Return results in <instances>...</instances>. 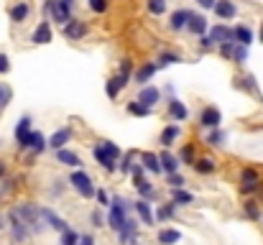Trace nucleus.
<instances>
[{"label": "nucleus", "mask_w": 263, "mask_h": 245, "mask_svg": "<svg viewBox=\"0 0 263 245\" xmlns=\"http://www.w3.org/2000/svg\"><path fill=\"white\" fill-rule=\"evenodd\" d=\"M222 141H225V133L222 130H210V136H207V143H212V146H222Z\"/></svg>", "instance_id": "ea45409f"}, {"label": "nucleus", "mask_w": 263, "mask_h": 245, "mask_svg": "<svg viewBox=\"0 0 263 245\" xmlns=\"http://www.w3.org/2000/svg\"><path fill=\"white\" fill-rule=\"evenodd\" d=\"M3 174H5V163H0V176H3Z\"/></svg>", "instance_id": "052dcab7"}, {"label": "nucleus", "mask_w": 263, "mask_h": 245, "mask_svg": "<svg viewBox=\"0 0 263 245\" xmlns=\"http://www.w3.org/2000/svg\"><path fill=\"white\" fill-rule=\"evenodd\" d=\"M118 235H120V243H136V235H138V222H136L133 217H128V220H125V225H123V230H120Z\"/></svg>", "instance_id": "dca6fc26"}, {"label": "nucleus", "mask_w": 263, "mask_h": 245, "mask_svg": "<svg viewBox=\"0 0 263 245\" xmlns=\"http://www.w3.org/2000/svg\"><path fill=\"white\" fill-rule=\"evenodd\" d=\"M181 240V233L179 230H172V228H166V230H159V243L161 245H174Z\"/></svg>", "instance_id": "bb28decb"}, {"label": "nucleus", "mask_w": 263, "mask_h": 245, "mask_svg": "<svg viewBox=\"0 0 263 245\" xmlns=\"http://www.w3.org/2000/svg\"><path fill=\"white\" fill-rule=\"evenodd\" d=\"M95 197H97V202H100V207H105V210H107V207H110V204H112V202H110V197H107V192H105V189H97V194H95Z\"/></svg>", "instance_id": "49530a36"}, {"label": "nucleus", "mask_w": 263, "mask_h": 245, "mask_svg": "<svg viewBox=\"0 0 263 245\" xmlns=\"http://www.w3.org/2000/svg\"><path fill=\"white\" fill-rule=\"evenodd\" d=\"M26 225H28V230L31 233H41V222H44V217H41V207H33V204H21V207H15L13 210Z\"/></svg>", "instance_id": "f257e3e1"}, {"label": "nucleus", "mask_w": 263, "mask_h": 245, "mask_svg": "<svg viewBox=\"0 0 263 245\" xmlns=\"http://www.w3.org/2000/svg\"><path fill=\"white\" fill-rule=\"evenodd\" d=\"M141 161H143V166H146V171H151V174H161V171H164L161 156H156V154H151V151H146V154L141 156Z\"/></svg>", "instance_id": "412c9836"}, {"label": "nucleus", "mask_w": 263, "mask_h": 245, "mask_svg": "<svg viewBox=\"0 0 263 245\" xmlns=\"http://www.w3.org/2000/svg\"><path fill=\"white\" fill-rule=\"evenodd\" d=\"M181 184H184V179L179 174H169V186L172 189H181Z\"/></svg>", "instance_id": "3c124183"}, {"label": "nucleus", "mask_w": 263, "mask_h": 245, "mask_svg": "<svg viewBox=\"0 0 263 245\" xmlns=\"http://www.w3.org/2000/svg\"><path fill=\"white\" fill-rule=\"evenodd\" d=\"M235 46H238V41H228V44H220V54H222L225 59H233V56H235Z\"/></svg>", "instance_id": "4c0bfd02"}, {"label": "nucleus", "mask_w": 263, "mask_h": 245, "mask_svg": "<svg viewBox=\"0 0 263 245\" xmlns=\"http://www.w3.org/2000/svg\"><path fill=\"white\" fill-rule=\"evenodd\" d=\"M57 5H59V0H44V13H46V15H51Z\"/></svg>", "instance_id": "603ef678"}, {"label": "nucleus", "mask_w": 263, "mask_h": 245, "mask_svg": "<svg viewBox=\"0 0 263 245\" xmlns=\"http://www.w3.org/2000/svg\"><path fill=\"white\" fill-rule=\"evenodd\" d=\"M238 64H246L248 62V46H243V44H238L235 46V56H233Z\"/></svg>", "instance_id": "58836bf2"}, {"label": "nucleus", "mask_w": 263, "mask_h": 245, "mask_svg": "<svg viewBox=\"0 0 263 245\" xmlns=\"http://www.w3.org/2000/svg\"><path fill=\"white\" fill-rule=\"evenodd\" d=\"M69 184L74 186V192L80 194V197H85V199H89V197H95L97 192H95V184H92V179H89L87 171H74L72 176H69Z\"/></svg>", "instance_id": "f03ea898"}, {"label": "nucleus", "mask_w": 263, "mask_h": 245, "mask_svg": "<svg viewBox=\"0 0 263 245\" xmlns=\"http://www.w3.org/2000/svg\"><path fill=\"white\" fill-rule=\"evenodd\" d=\"M199 123H202L204 128L215 130V128H220V123H222V112H220L217 107H204V110H202V118H199Z\"/></svg>", "instance_id": "39448f33"}, {"label": "nucleus", "mask_w": 263, "mask_h": 245, "mask_svg": "<svg viewBox=\"0 0 263 245\" xmlns=\"http://www.w3.org/2000/svg\"><path fill=\"white\" fill-rule=\"evenodd\" d=\"M261 41H263V26H261Z\"/></svg>", "instance_id": "e2e57ef3"}, {"label": "nucleus", "mask_w": 263, "mask_h": 245, "mask_svg": "<svg viewBox=\"0 0 263 245\" xmlns=\"http://www.w3.org/2000/svg\"><path fill=\"white\" fill-rule=\"evenodd\" d=\"M80 245H95V238H92V235H82V238H80Z\"/></svg>", "instance_id": "bf43d9fd"}, {"label": "nucleus", "mask_w": 263, "mask_h": 245, "mask_svg": "<svg viewBox=\"0 0 263 245\" xmlns=\"http://www.w3.org/2000/svg\"><path fill=\"white\" fill-rule=\"evenodd\" d=\"M197 5H199V8H204V10H210V8L215 10V5H217V0H197Z\"/></svg>", "instance_id": "4d7b16f0"}, {"label": "nucleus", "mask_w": 263, "mask_h": 245, "mask_svg": "<svg viewBox=\"0 0 263 245\" xmlns=\"http://www.w3.org/2000/svg\"><path fill=\"white\" fill-rule=\"evenodd\" d=\"M240 181H243V192H246V194H248V192H256V189L261 186V176H258L256 168H243V171H240Z\"/></svg>", "instance_id": "423d86ee"}, {"label": "nucleus", "mask_w": 263, "mask_h": 245, "mask_svg": "<svg viewBox=\"0 0 263 245\" xmlns=\"http://www.w3.org/2000/svg\"><path fill=\"white\" fill-rule=\"evenodd\" d=\"M233 31H235V41L238 44H243V46H251L253 44V31L248 26H235Z\"/></svg>", "instance_id": "a878e982"}, {"label": "nucleus", "mask_w": 263, "mask_h": 245, "mask_svg": "<svg viewBox=\"0 0 263 245\" xmlns=\"http://www.w3.org/2000/svg\"><path fill=\"white\" fill-rule=\"evenodd\" d=\"M179 161L181 163H197L194 161V148H192V146H184L181 154H179Z\"/></svg>", "instance_id": "37998d69"}, {"label": "nucleus", "mask_w": 263, "mask_h": 245, "mask_svg": "<svg viewBox=\"0 0 263 245\" xmlns=\"http://www.w3.org/2000/svg\"><path fill=\"white\" fill-rule=\"evenodd\" d=\"M181 62V56L179 54H172V51H164L161 56H159V67H169V64H179Z\"/></svg>", "instance_id": "f704fd0d"}, {"label": "nucleus", "mask_w": 263, "mask_h": 245, "mask_svg": "<svg viewBox=\"0 0 263 245\" xmlns=\"http://www.w3.org/2000/svg\"><path fill=\"white\" fill-rule=\"evenodd\" d=\"M102 148L107 151V156H110L112 161H118V159H120V148H118L112 141H105V143H102Z\"/></svg>", "instance_id": "a19ab883"}, {"label": "nucleus", "mask_w": 263, "mask_h": 245, "mask_svg": "<svg viewBox=\"0 0 263 245\" xmlns=\"http://www.w3.org/2000/svg\"><path fill=\"white\" fill-rule=\"evenodd\" d=\"M151 110H154V107H148V105H143V102H138V100H136V102H128V112L136 115V118H148Z\"/></svg>", "instance_id": "cd10ccee"}, {"label": "nucleus", "mask_w": 263, "mask_h": 245, "mask_svg": "<svg viewBox=\"0 0 263 245\" xmlns=\"http://www.w3.org/2000/svg\"><path fill=\"white\" fill-rule=\"evenodd\" d=\"M243 87H246L248 92H256V77H253V74H246V77H243Z\"/></svg>", "instance_id": "8fccbe9b"}, {"label": "nucleus", "mask_w": 263, "mask_h": 245, "mask_svg": "<svg viewBox=\"0 0 263 245\" xmlns=\"http://www.w3.org/2000/svg\"><path fill=\"white\" fill-rule=\"evenodd\" d=\"M194 168H197V174H212L217 168V163L212 161V159H199V161L194 163Z\"/></svg>", "instance_id": "473e14b6"}, {"label": "nucleus", "mask_w": 263, "mask_h": 245, "mask_svg": "<svg viewBox=\"0 0 263 245\" xmlns=\"http://www.w3.org/2000/svg\"><path fill=\"white\" fill-rule=\"evenodd\" d=\"M169 118L176 120V123H181V120H186V118H189V110L184 107V102H181V100H176V97L169 100Z\"/></svg>", "instance_id": "f8f14e48"}, {"label": "nucleus", "mask_w": 263, "mask_h": 245, "mask_svg": "<svg viewBox=\"0 0 263 245\" xmlns=\"http://www.w3.org/2000/svg\"><path fill=\"white\" fill-rule=\"evenodd\" d=\"M51 18H54L57 23H62V26H67V23L72 21V5H67V3H62V0H59V5L54 8V13H51Z\"/></svg>", "instance_id": "aec40b11"}, {"label": "nucleus", "mask_w": 263, "mask_h": 245, "mask_svg": "<svg viewBox=\"0 0 263 245\" xmlns=\"http://www.w3.org/2000/svg\"><path fill=\"white\" fill-rule=\"evenodd\" d=\"M146 5H148L151 15H161L166 10V0H146Z\"/></svg>", "instance_id": "72a5a7b5"}, {"label": "nucleus", "mask_w": 263, "mask_h": 245, "mask_svg": "<svg viewBox=\"0 0 263 245\" xmlns=\"http://www.w3.org/2000/svg\"><path fill=\"white\" fill-rule=\"evenodd\" d=\"M64 36H67V39H72V41H80L82 36H87V23H85V21L72 18V21L64 26Z\"/></svg>", "instance_id": "20e7f679"}, {"label": "nucleus", "mask_w": 263, "mask_h": 245, "mask_svg": "<svg viewBox=\"0 0 263 245\" xmlns=\"http://www.w3.org/2000/svg\"><path fill=\"white\" fill-rule=\"evenodd\" d=\"M10 233H13V240H15V243H26V238L31 235L28 225H26L15 212H10Z\"/></svg>", "instance_id": "7ed1b4c3"}, {"label": "nucleus", "mask_w": 263, "mask_h": 245, "mask_svg": "<svg viewBox=\"0 0 263 245\" xmlns=\"http://www.w3.org/2000/svg\"><path fill=\"white\" fill-rule=\"evenodd\" d=\"M136 189H138V194L146 199V197H151V192H154V186H151V181H146V179H141L138 184H136Z\"/></svg>", "instance_id": "79ce46f5"}, {"label": "nucleus", "mask_w": 263, "mask_h": 245, "mask_svg": "<svg viewBox=\"0 0 263 245\" xmlns=\"http://www.w3.org/2000/svg\"><path fill=\"white\" fill-rule=\"evenodd\" d=\"M95 159H97V163H100L105 171H115V168H118V166H115V161L107 156V151H105L102 146H97V148H95Z\"/></svg>", "instance_id": "393cba45"}, {"label": "nucleus", "mask_w": 263, "mask_h": 245, "mask_svg": "<svg viewBox=\"0 0 263 245\" xmlns=\"http://www.w3.org/2000/svg\"><path fill=\"white\" fill-rule=\"evenodd\" d=\"M8 100H10V89L8 87H0V107H5Z\"/></svg>", "instance_id": "5fc2aeb1"}, {"label": "nucleus", "mask_w": 263, "mask_h": 245, "mask_svg": "<svg viewBox=\"0 0 263 245\" xmlns=\"http://www.w3.org/2000/svg\"><path fill=\"white\" fill-rule=\"evenodd\" d=\"M118 74H123V77H128V80H130V74H133V62H130V59H123V62H120V72H118Z\"/></svg>", "instance_id": "a18cd8bd"}, {"label": "nucleus", "mask_w": 263, "mask_h": 245, "mask_svg": "<svg viewBox=\"0 0 263 245\" xmlns=\"http://www.w3.org/2000/svg\"><path fill=\"white\" fill-rule=\"evenodd\" d=\"M69 141H72V130H69V128H62V130H57V133L49 138V146H51L54 151H62Z\"/></svg>", "instance_id": "4468645a"}, {"label": "nucleus", "mask_w": 263, "mask_h": 245, "mask_svg": "<svg viewBox=\"0 0 263 245\" xmlns=\"http://www.w3.org/2000/svg\"><path fill=\"white\" fill-rule=\"evenodd\" d=\"M21 146H23V148H31L33 154H41V151L46 148V141H44V136H41L39 130H33V133H31V136H28V138H26Z\"/></svg>", "instance_id": "6ab92c4d"}, {"label": "nucleus", "mask_w": 263, "mask_h": 245, "mask_svg": "<svg viewBox=\"0 0 263 245\" xmlns=\"http://www.w3.org/2000/svg\"><path fill=\"white\" fill-rule=\"evenodd\" d=\"M136 212H138V217H141L143 225H154L156 222V215H154V210H151V204L146 199H138L136 202Z\"/></svg>", "instance_id": "2eb2a0df"}, {"label": "nucleus", "mask_w": 263, "mask_h": 245, "mask_svg": "<svg viewBox=\"0 0 263 245\" xmlns=\"http://www.w3.org/2000/svg\"><path fill=\"white\" fill-rule=\"evenodd\" d=\"M174 202H169V204H161V210H159V215H156V217H159V220H161V222H166V220H172V217H174Z\"/></svg>", "instance_id": "c9c22d12"}, {"label": "nucleus", "mask_w": 263, "mask_h": 245, "mask_svg": "<svg viewBox=\"0 0 263 245\" xmlns=\"http://www.w3.org/2000/svg\"><path fill=\"white\" fill-rule=\"evenodd\" d=\"M5 72H10V59L5 54H0V74H5Z\"/></svg>", "instance_id": "864d4df0"}, {"label": "nucleus", "mask_w": 263, "mask_h": 245, "mask_svg": "<svg viewBox=\"0 0 263 245\" xmlns=\"http://www.w3.org/2000/svg\"><path fill=\"white\" fill-rule=\"evenodd\" d=\"M215 13H217V18L230 21V18H235V15H238V8H235V3H233V0H217Z\"/></svg>", "instance_id": "9b49d317"}, {"label": "nucleus", "mask_w": 263, "mask_h": 245, "mask_svg": "<svg viewBox=\"0 0 263 245\" xmlns=\"http://www.w3.org/2000/svg\"><path fill=\"white\" fill-rule=\"evenodd\" d=\"M159 97H161V92L154 87V84H146V87H141V95H138V102H143V105H148V107H154L156 102H159Z\"/></svg>", "instance_id": "ddd939ff"}, {"label": "nucleus", "mask_w": 263, "mask_h": 245, "mask_svg": "<svg viewBox=\"0 0 263 245\" xmlns=\"http://www.w3.org/2000/svg\"><path fill=\"white\" fill-rule=\"evenodd\" d=\"M0 228H3V225H0Z\"/></svg>", "instance_id": "0e129e2a"}, {"label": "nucleus", "mask_w": 263, "mask_h": 245, "mask_svg": "<svg viewBox=\"0 0 263 245\" xmlns=\"http://www.w3.org/2000/svg\"><path fill=\"white\" fill-rule=\"evenodd\" d=\"M186 31L194 33V36H207V21H204V15L192 13L189 15V23H186Z\"/></svg>", "instance_id": "1a4fd4ad"}, {"label": "nucleus", "mask_w": 263, "mask_h": 245, "mask_svg": "<svg viewBox=\"0 0 263 245\" xmlns=\"http://www.w3.org/2000/svg\"><path fill=\"white\" fill-rule=\"evenodd\" d=\"M246 215H248V217H253V220H258V217H261V210H258L253 202H248V204H246Z\"/></svg>", "instance_id": "de8ad7c7"}, {"label": "nucleus", "mask_w": 263, "mask_h": 245, "mask_svg": "<svg viewBox=\"0 0 263 245\" xmlns=\"http://www.w3.org/2000/svg\"><path fill=\"white\" fill-rule=\"evenodd\" d=\"M80 238H82V235H77V233L69 228V230L62 233V245H80Z\"/></svg>", "instance_id": "e433bc0d"}, {"label": "nucleus", "mask_w": 263, "mask_h": 245, "mask_svg": "<svg viewBox=\"0 0 263 245\" xmlns=\"http://www.w3.org/2000/svg\"><path fill=\"white\" fill-rule=\"evenodd\" d=\"M172 202L174 204H192L194 197L189 192H184V189H172Z\"/></svg>", "instance_id": "7c9ffc66"}, {"label": "nucleus", "mask_w": 263, "mask_h": 245, "mask_svg": "<svg viewBox=\"0 0 263 245\" xmlns=\"http://www.w3.org/2000/svg\"><path fill=\"white\" fill-rule=\"evenodd\" d=\"M31 133H33V130H31V118H28V115H23V118L18 120V125H15V141H18V143H23Z\"/></svg>", "instance_id": "5701e85b"}, {"label": "nucleus", "mask_w": 263, "mask_h": 245, "mask_svg": "<svg viewBox=\"0 0 263 245\" xmlns=\"http://www.w3.org/2000/svg\"><path fill=\"white\" fill-rule=\"evenodd\" d=\"M120 171H123V174H130V171H133V163H130V154H128V156L123 159V163H120Z\"/></svg>", "instance_id": "6e6d98bb"}, {"label": "nucleus", "mask_w": 263, "mask_h": 245, "mask_svg": "<svg viewBox=\"0 0 263 245\" xmlns=\"http://www.w3.org/2000/svg\"><path fill=\"white\" fill-rule=\"evenodd\" d=\"M57 161H59V163H67V166H80V163H82L77 154H72V151H67V148L57 151Z\"/></svg>", "instance_id": "c85d7f7f"}, {"label": "nucleus", "mask_w": 263, "mask_h": 245, "mask_svg": "<svg viewBox=\"0 0 263 245\" xmlns=\"http://www.w3.org/2000/svg\"><path fill=\"white\" fill-rule=\"evenodd\" d=\"M41 217H44V222H46L49 228H54V230H59V233L69 230V225H67L54 210H49V207H41Z\"/></svg>", "instance_id": "6e6552de"}, {"label": "nucleus", "mask_w": 263, "mask_h": 245, "mask_svg": "<svg viewBox=\"0 0 263 245\" xmlns=\"http://www.w3.org/2000/svg\"><path fill=\"white\" fill-rule=\"evenodd\" d=\"M28 13H31V5H28V3H15V5L10 8V21H13V23H23V21L28 18Z\"/></svg>", "instance_id": "4be33fe9"}, {"label": "nucleus", "mask_w": 263, "mask_h": 245, "mask_svg": "<svg viewBox=\"0 0 263 245\" xmlns=\"http://www.w3.org/2000/svg\"><path fill=\"white\" fill-rule=\"evenodd\" d=\"M125 84H128V77H123V74H115V77H110V80H107V84H105V92H107V97H112V100H115Z\"/></svg>", "instance_id": "a211bd4d"}, {"label": "nucleus", "mask_w": 263, "mask_h": 245, "mask_svg": "<svg viewBox=\"0 0 263 245\" xmlns=\"http://www.w3.org/2000/svg\"><path fill=\"white\" fill-rule=\"evenodd\" d=\"M176 136H179V125H166V128L161 130V143H164V146H172L176 141Z\"/></svg>", "instance_id": "c756f323"}, {"label": "nucleus", "mask_w": 263, "mask_h": 245, "mask_svg": "<svg viewBox=\"0 0 263 245\" xmlns=\"http://www.w3.org/2000/svg\"><path fill=\"white\" fill-rule=\"evenodd\" d=\"M189 15H192V10H186V8H179L172 13V18H169V26L174 28V31H181V28H186V23H189Z\"/></svg>", "instance_id": "f3484780"}, {"label": "nucleus", "mask_w": 263, "mask_h": 245, "mask_svg": "<svg viewBox=\"0 0 263 245\" xmlns=\"http://www.w3.org/2000/svg\"><path fill=\"white\" fill-rule=\"evenodd\" d=\"M87 5L95 13H107V0H87Z\"/></svg>", "instance_id": "c03bdc74"}, {"label": "nucleus", "mask_w": 263, "mask_h": 245, "mask_svg": "<svg viewBox=\"0 0 263 245\" xmlns=\"http://www.w3.org/2000/svg\"><path fill=\"white\" fill-rule=\"evenodd\" d=\"M212 46H215V41H212L210 36H199V49H202V51H210Z\"/></svg>", "instance_id": "09e8293b"}, {"label": "nucleus", "mask_w": 263, "mask_h": 245, "mask_svg": "<svg viewBox=\"0 0 263 245\" xmlns=\"http://www.w3.org/2000/svg\"><path fill=\"white\" fill-rule=\"evenodd\" d=\"M62 3H67V5H72V3H74V0H62Z\"/></svg>", "instance_id": "680f3d73"}, {"label": "nucleus", "mask_w": 263, "mask_h": 245, "mask_svg": "<svg viewBox=\"0 0 263 245\" xmlns=\"http://www.w3.org/2000/svg\"><path fill=\"white\" fill-rule=\"evenodd\" d=\"M215 44H228V41H235V31L228 28V26H212L210 33H207Z\"/></svg>", "instance_id": "0eeeda50"}, {"label": "nucleus", "mask_w": 263, "mask_h": 245, "mask_svg": "<svg viewBox=\"0 0 263 245\" xmlns=\"http://www.w3.org/2000/svg\"><path fill=\"white\" fill-rule=\"evenodd\" d=\"M156 69H159V64H143V67L138 69V74H136V82H138L141 87H146V84H148V80L156 74Z\"/></svg>", "instance_id": "b1692460"}, {"label": "nucleus", "mask_w": 263, "mask_h": 245, "mask_svg": "<svg viewBox=\"0 0 263 245\" xmlns=\"http://www.w3.org/2000/svg\"><path fill=\"white\" fill-rule=\"evenodd\" d=\"M31 41L39 44V46H44V44L51 41V26H49V21H41V23L36 26V31L31 33Z\"/></svg>", "instance_id": "9d476101"}, {"label": "nucleus", "mask_w": 263, "mask_h": 245, "mask_svg": "<svg viewBox=\"0 0 263 245\" xmlns=\"http://www.w3.org/2000/svg\"><path fill=\"white\" fill-rule=\"evenodd\" d=\"M161 166H164V171H166V174H176V168H179V159L172 156V154H161Z\"/></svg>", "instance_id": "2f4dec72"}, {"label": "nucleus", "mask_w": 263, "mask_h": 245, "mask_svg": "<svg viewBox=\"0 0 263 245\" xmlns=\"http://www.w3.org/2000/svg\"><path fill=\"white\" fill-rule=\"evenodd\" d=\"M92 222H95L97 228H102V225H105V220H102V215H100V210H95V212H92Z\"/></svg>", "instance_id": "13d9d810"}]
</instances>
